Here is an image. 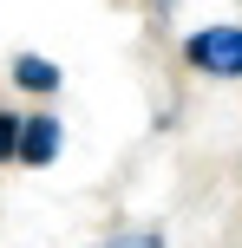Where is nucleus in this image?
I'll list each match as a JSON object with an SVG mask.
<instances>
[{
  "label": "nucleus",
  "mask_w": 242,
  "mask_h": 248,
  "mask_svg": "<svg viewBox=\"0 0 242 248\" xmlns=\"http://www.w3.org/2000/svg\"><path fill=\"white\" fill-rule=\"evenodd\" d=\"M13 78H20L26 92H52V85H59V65H52V59H33V52H26V59H13Z\"/></svg>",
  "instance_id": "nucleus-3"
},
{
  "label": "nucleus",
  "mask_w": 242,
  "mask_h": 248,
  "mask_svg": "<svg viewBox=\"0 0 242 248\" xmlns=\"http://www.w3.org/2000/svg\"><path fill=\"white\" fill-rule=\"evenodd\" d=\"M105 248H164L157 235H118V242H105Z\"/></svg>",
  "instance_id": "nucleus-5"
},
{
  "label": "nucleus",
  "mask_w": 242,
  "mask_h": 248,
  "mask_svg": "<svg viewBox=\"0 0 242 248\" xmlns=\"http://www.w3.org/2000/svg\"><path fill=\"white\" fill-rule=\"evenodd\" d=\"M20 137H26V124L0 118V157H20Z\"/></svg>",
  "instance_id": "nucleus-4"
},
{
  "label": "nucleus",
  "mask_w": 242,
  "mask_h": 248,
  "mask_svg": "<svg viewBox=\"0 0 242 248\" xmlns=\"http://www.w3.org/2000/svg\"><path fill=\"white\" fill-rule=\"evenodd\" d=\"M157 7H170V0H157Z\"/></svg>",
  "instance_id": "nucleus-6"
},
{
  "label": "nucleus",
  "mask_w": 242,
  "mask_h": 248,
  "mask_svg": "<svg viewBox=\"0 0 242 248\" xmlns=\"http://www.w3.org/2000/svg\"><path fill=\"white\" fill-rule=\"evenodd\" d=\"M20 157L26 163H52V157H59V124H52V118H33L26 137H20Z\"/></svg>",
  "instance_id": "nucleus-2"
},
{
  "label": "nucleus",
  "mask_w": 242,
  "mask_h": 248,
  "mask_svg": "<svg viewBox=\"0 0 242 248\" xmlns=\"http://www.w3.org/2000/svg\"><path fill=\"white\" fill-rule=\"evenodd\" d=\"M183 59L196 72H216V78H242V26H203V33L183 39Z\"/></svg>",
  "instance_id": "nucleus-1"
}]
</instances>
